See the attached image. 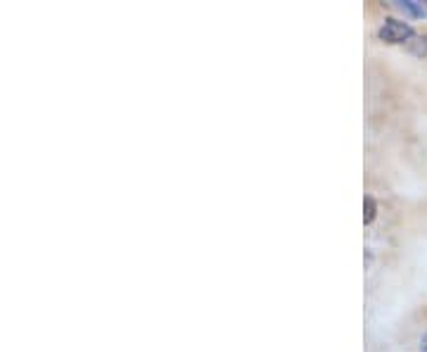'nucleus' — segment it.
<instances>
[{"label": "nucleus", "mask_w": 427, "mask_h": 352, "mask_svg": "<svg viewBox=\"0 0 427 352\" xmlns=\"http://www.w3.org/2000/svg\"><path fill=\"white\" fill-rule=\"evenodd\" d=\"M411 36H413V29L406 22H399V20H387L380 27V38L387 41V43H406Z\"/></svg>", "instance_id": "1"}, {"label": "nucleus", "mask_w": 427, "mask_h": 352, "mask_svg": "<svg viewBox=\"0 0 427 352\" xmlns=\"http://www.w3.org/2000/svg\"><path fill=\"white\" fill-rule=\"evenodd\" d=\"M401 8L408 10V12H413L416 17H423L425 15V10L423 8H418V5H413V3H401Z\"/></svg>", "instance_id": "4"}, {"label": "nucleus", "mask_w": 427, "mask_h": 352, "mask_svg": "<svg viewBox=\"0 0 427 352\" xmlns=\"http://www.w3.org/2000/svg\"><path fill=\"white\" fill-rule=\"evenodd\" d=\"M375 214H377V202L372 195H366V200H363V222L366 224H370L372 219H375Z\"/></svg>", "instance_id": "2"}, {"label": "nucleus", "mask_w": 427, "mask_h": 352, "mask_svg": "<svg viewBox=\"0 0 427 352\" xmlns=\"http://www.w3.org/2000/svg\"><path fill=\"white\" fill-rule=\"evenodd\" d=\"M420 348H423V352H427V333L423 336V341H420Z\"/></svg>", "instance_id": "5"}, {"label": "nucleus", "mask_w": 427, "mask_h": 352, "mask_svg": "<svg viewBox=\"0 0 427 352\" xmlns=\"http://www.w3.org/2000/svg\"><path fill=\"white\" fill-rule=\"evenodd\" d=\"M418 43L411 48L413 52H416V55H427V36H418Z\"/></svg>", "instance_id": "3"}]
</instances>
